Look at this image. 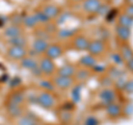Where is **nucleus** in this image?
Listing matches in <instances>:
<instances>
[{"label":"nucleus","mask_w":133,"mask_h":125,"mask_svg":"<svg viewBox=\"0 0 133 125\" xmlns=\"http://www.w3.org/2000/svg\"><path fill=\"white\" fill-rule=\"evenodd\" d=\"M37 102L44 109H51L56 105V99L55 96L47 91H43L41 92L38 96H37Z\"/></svg>","instance_id":"obj_1"},{"label":"nucleus","mask_w":133,"mask_h":125,"mask_svg":"<svg viewBox=\"0 0 133 125\" xmlns=\"http://www.w3.org/2000/svg\"><path fill=\"white\" fill-rule=\"evenodd\" d=\"M99 99L104 105H109L111 103H114L115 100V92L112 89H103L99 93Z\"/></svg>","instance_id":"obj_2"},{"label":"nucleus","mask_w":133,"mask_h":125,"mask_svg":"<svg viewBox=\"0 0 133 125\" xmlns=\"http://www.w3.org/2000/svg\"><path fill=\"white\" fill-rule=\"evenodd\" d=\"M8 55L11 59H15V60H22L24 57L27 55V50L24 49V47H11L8 49Z\"/></svg>","instance_id":"obj_3"},{"label":"nucleus","mask_w":133,"mask_h":125,"mask_svg":"<svg viewBox=\"0 0 133 125\" xmlns=\"http://www.w3.org/2000/svg\"><path fill=\"white\" fill-rule=\"evenodd\" d=\"M39 66H40L41 71H42V73H44V74H52L56 70V66H55L53 61L51 59H49V58H47V57H44L40 60Z\"/></svg>","instance_id":"obj_4"},{"label":"nucleus","mask_w":133,"mask_h":125,"mask_svg":"<svg viewBox=\"0 0 133 125\" xmlns=\"http://www.w3.org/2000/svg\"><path fill=\"white\" fill-rule=\"evenodd\" d=\"M88 51L91 55H99L100 53L104 51V42L101 40L91 41L88 47Z\"/></svg>","instance_id":"obj_5"},{"label":"nucleus","mask_w":133,"mask_h":125,"mask_svg":"<svg viewBox=\"0 0 133 125\" xmlns=\"http://www.w3.org/2000/svg\"><path fill=\"white\" fill-rule=\"evenodd\" d=\"M62 52H63V50L60 45L58 44H50L47 51H45V57L49 58V59L51 60H55V59H58L59 57H61Z\"/></svg>","instance_id":"obj_6"},{"label":"nucleus","mask_w":133,"mask_h":125,"mask_svg":"<svg viewBox=\"0 0 133 125\" xmlns=\"http://www.w3.org/2000/svg\"><path fill=\"white\" fill-rule=\"evenodd\" d=\"M100 7H101V1L100 0H84L83 1V9L89 13H95L98 12Z\"/></svg>","instance_id":"obj_7"},{"label":"nucleus","mask_w":133,"mask_h":125,"mask_svg":"<svg viewBox=\"0 0 133 125\" xmlns=\"http://www.w3.org/2000/svg\"><path fill=\"white\" fill-rule=\"evenodd\" d=\"M53 83H55V85L58 86L59 89H68V87H70L73 84V79L58 75L53 79Z\"/></svg>","instance_id":"obj_8"},{"label":"nucleus","mask_w":133,"mask_h":125,"mask_svg":"<svg viewBox=\"0 0 133 125\" xmlns=\"http://www.w3.org/2000/svg\"><path fill=\"white\" fill-rule=\"evenodd\" d=\"M49 45L50 44L48 43L47 40L37 39V40H35V42H33V44H32V49H33V51H35L36 53L40 54V53H45V51H47Z\"/></svg>","instance_id":"obj_9"},{"label":"nucleus","mask_w":133,"mask_h":125,"mask_svg":"<svg viewBox=\"0 0 133 125\" xmlns=\"http://www.w3.org/2000/svg\"><path fill=\"white\" fill-rule=\"evenodd\" d=\"M90 44V41L83 36H78L73 41L74 48L79 51H83V50H88V47Z\"/></svg>","instance_id":"obj_10"},{"label":"nucleus","mask_w":133,"mask_h":125,"mask_svg":"<svg viewBox=\"0 0 133 125\" xmlns=\"http://www.w3.org/2000/svg\"><path fill=\"white\" fill-rule=\"evenodd\" d=\"M105 112L110 117H118L122 113V107L116 103H111L105 106Z\"/></svg>","instance_id":"obj_11"},{"label":"nucleus","mask_w":133,"mask_h":125,"mask_svg":"<svg viewBox=\"0 0 133 125\" xmlns=\"http://www.w3.org/2000/svg\"><path fill=\"white\" fill-rule=\"evenodd\" d=\"M76 68L72 64H64L58 70V75L66 77V78H72L76 74Z\"/></svg>","instance_id":"obj_12"},{"label":"nucleus","mask_w":133,"mask_h":125,"mask_svg":"<svg viewBox=\"0 0 133 125\" xmlns=\"http://www.w3.org/2000/svg\"><path fill=\"white\" fill-rule=\"evenodd\" d=\"M7 112L11 117H21L22 116V109L18 104H14L9 102L7 104Z\"/></svg>","instance_id":"obj_13"},{"label":"nucleus","mask_w":133,"mask_h":125,"mask_svg":"<svg viewBox=\"0 0 133 125\" xmlns=\"http://www.w3.org/2000/svg\"><path fill=\"white\" fill-rule=\"evenodd\" d=\"M115 33H116V37L122 40V41H128L130 39L131 37V30L129 28H125V27H122V26H118L115 29Z\"/></svg>","instance_id":"obj_14"},{"label":"nucleus","mask_w":133,"mask_h":125,"mask_svg":"<svg viewBox=\"0 0 133 125\" xmlns=\"http://www.w3.org/2000/svg\"><path fill=\"white\" fill-rule=\"evenodd\" d=\"M5 36H6V38H8V40L16 38L18 36H21V29L17 26V24H12V26L7 27L5 29Z\"/></svg>","instance_id":"obj_15"},{"label":"nucleus","mask_w":133,"mask_h":125,"mask_svg":"<svg viewBox=\"0 0 133 125\" xmlns=\"http://www.w3.org/2000/svg\"><path fill=\"white\" fill-rule=\"evenodd\" d=\"M42 11L44 12L45 16H47L50 20L56 18V17L59 16V13H60V9L57 6H53V5H48V6L43 7Z\"/></svg>","instance_id":"obj_16"},{"label":"nucleus","mask_w":133,"mask_h":125,"mask_svg":"<svg viewBox=\"0 0 133 125\" xmlns=\"http://www.w3.org/2000/svg\"><path fill=\"white\" fill-rule=\"evenodd\" d=\"M120 54H121V57L123 58L124 61L128 62L131 59H133V50H132V48L130 47V45L123 44L121 47V49H120Z\"/></svg>","instance_id":"obj_17"},{"label":"nucleus","mask_w":133,"mask_h":125,"mask_svg":"<svg viewBox=\"0 0 133 125\" xmlns=\"http://www.w3.org/2000/svg\"><path fill=\"white\" fill-rule=\"evenodd\" d=\"M80 63H81L82 65L87 66V68H93V66L97 64V60H95V58H94L93 55L87 54V55L81 57Z\"/></svg>","instance_id":"obj_18"},{"label":"nucleus","mask_w":133,"mask_h":125,"mask_svg":"<svg viewBox=\"0 0 133 125\" xmlns=\"http://www.w3.org/2000/svg\"><path fill=\"white\" fill-rule=\"evenodd\" d=\"M21 66L22 68H24V69H27V70H30V71H32L35 68H37L39 64L37 63V62L32 59V58H29V57H24L23 59L21 60Z\"/></svg>","instance_id":"obj_19"},{"label":"nucleus","mask_w":133,"mask_h":125,"mask_svg":"<svg viewBox=\"0 0 133 125\" xmlns=\"http://www.w3.org/2000/svg\"><path fill=\"white\" fill-rule=\"evenodd\" d=\"M119 26H122V27H125V28H132L133 26V18L129 17L128 15L123 13V15H120L119 16Z\"/></svg>","instance_id":"obj_20"},{"label":"nucleus","mask_w":133,"mask_h":125,"mask_svg":"<svg viewBox=\"0 0 133 125\" xmlns=\"http://www.w3.org/2000/svg\"><path fill=\"white\" fill-rule=\"evenodd\" d=\"M8 42L10 43V45H14V47H24L27 44V39L23 36H18L16 38L9 39Z\"/></svg>","instance_id":"obj_21"},{"label":"nucleus","mask_w":133,"mask_h":125,"mask_svg":"<svg viewBox=\"0 0 133 125\" xmlns=\"http://www.w3.org/2000/svg\"><path fill=\"white\" fill-rule=\"evenodd\" d=\"M23 101H24V95L22 92H14L10 95V99H9L10 103L18 104V105H20Z\"/></svg>","instance_id":"obj_22"},{"label":"nucleus","mask_w":133,"mask_h":125,"mask_svg":"<svg viewBox=\"0 0 133 125\" xmlns=\"http://www.w3.org/2000/svg\"><path fill=\"white\" fill-rule=\"evenodd\" d=\"M22 22L24 23V26H27L29 28H33L38 24V21H37L36 17L35 16H26L24 18L22 19Z\"/></svg>","instance_id":"obj_23"},{"label":"nucleus","mask_w":133,"mask_h":125,"mask_svg":"<svg viewBox=\"0 0 133 125\" xmlns=\"http://www.w3.org/2000/svg\"><path fill=\"white\" fill-rule=\"evenodd\" d=\"M36 17V19H37V21H38V23H48L50 21V19L48 18L47 16H45V13L42 11V10H38V11H36L35 12V15H33Z\"/></svg>","instance_id":"obj_24"},{"label":"nucleus","mask_w":133,"mask_h":125,"mask_svg":"<svg viewBox=\"0 0 133 125\" xmlns=\"http://www.w3.org/2000/svg\"><path fill=\"white\" fill-rule=\"evenodd\" d=\"M90 77V72L88 70H79V71H77L76 72V79L78 81H81V82H83V81H85V80H88V78Z\"/></svg>","instance_id":"obj_25"},{"label":"nucleus","mask_w":133,"mask_h":125,"mask_svg":"<svg viewBox=\"0 0 133 125\" xmlns=\"http://www.w3.org/2000/svg\"><path fill=\"white\" fill-rule=\"evenodd\" d=\"M71 98H72V101L74 103H78L80 101V99H81V85H78L72 90Z\"/></svg>","instance_id":"obj_26"},{"label":"nucleus","mask_w":133,"mask_h":125,"mask_svg":"<svg viewBox=\"0 0 133 125\" xmlns=\"http://www.w3.org/2000/svg\"><path fill=\"white\" fill-rule=\"evenodd\" d=\"M39 85H40V87H42L43 90L47 91V92L53 91V90H55V86H56L55 83L50 82V81H48V80H42V81H40Z\"/></svg>","instance_id":"obj_27"},{"label":"nucleus","mask_w":133,"mask_h":125,"mask_svg":"<svg viewBox=\"0 0 133 125\" xmlns=\"http://www.w3.org/2000/svg\"><path fill=\"white\" fill-rule=\"evenodd\" d=\"M18 125H36V122L31 116H21L18 121Z\"/></svg>","instance_id":"obj_28"},{"label":"nucleus","mask_w":133,"mask_h":125,"mask_svg":"<svg viewBox=\"0 0 133 125\" xmlns=\"http://www.w3.org/2000/svg\"><path fill=\"white\" fill-rule=\"evenodd\" d=\"M60 120L62 121L63 123H68L71 121V113L66 110H63L60 112Z\"/></svg>","instance_id":"obj_29"},{"label":"nucleus","mask_w":133,"mask_h":125,"mask_svg":"<svg viewBox=\"0 0 133 125\" xmlns=\"http://www.w3.org/2000/svg\"><path fill=\"white\" fill-rule=\"evenodd\" d=\"M83 124L84 125H99V121H98V119L95 117V116L89 115V116H87L85 117L84 123Z\"/></svg>","instance_id":"obj_30"},{"label":"nucleus","mask_w":133,"mask_h":125,"mask_svg":"<svg viewBox=\"0 0 133 125\" xmlns=\"http://www.w3.org/2000/svg\"><path fill=\"white\" fill-rule=\"evenodd\" d=\"M110 59H111V61L113 62V63H115V64H122L123 61H124L123 58L121 57V54H120V53H113V54H111Z\"/></svg>","instance_id":"obj_31"},{"label":"nucleus","mask_w":133,"mask_h":125,"mask_svg":"<svg viewBox=\"0 0 133 125\" xmlns=\"http://www.w3.org/2000/svg\"><path fill=\"white\" fill-rule=\"evenodd\" d=\"M127 80L124 77H120L119 79H116L115 80V86L118 87V89H124V86L127 84Z\"/></svg>","instance_id":"obj_32"},{"label":"nucleus","mask_w":133,"mask_h":125,"mask_svg":"<svg viewBox=\"0 0 133 125\" xmlns=\"http://www.w3.org/2000/svg\"><path fill=\"white\" fill-rule=\"evenodd\" d=\"M73 33H74V30H68V29H63V30H61L59 32V37L60 38H69V37H72L73 36Z\"/></svg>","instance_id":"obj_33"},{"label":"nucleus","mask_w":133,"mask_h":125,"mask_svg":"<svg viewBox=\"0 0 133 125\" xmlns=\"http://www.w3.org/2000/svg\"><path fill=\"white\" fill-rule=\"evenodd\" d=\"M124 91H125L127 93H130V94H133V80H130L127 82L125 86H124Z\"/></svg>","instance_id":"obj_34"},{"label":"nucleus","mask_w":133,"mask_h":125,"mask_svg":"<svg viewBox=\"0 0 133 125\" xmlns=\"http://www.w3.org/2000/svg\"><path fill=\"white\" fill-rule=\"evenodd\" d=\"M6 77H7V70L2 64H0V82L6 80Z\"/></svg>","instance_id":"obj_35"},{"label":"nucleus","mask_w":133,"mask_h":125,"mask_svg":"<svg viewBox=\"0 0 133 125\" xmlns=\"http://www.w3.org/2000/svg\"><path fill=\"white\" fill-rule=\"evenodd\" d=\"M124 13L128 15L129 17H131V18H133V6H127L125 7V10H124Z\"/></svg>","instance_id":"obj_36"},{"label":"nucleus","mask_w":133,"mask_h":125,"mask_svg":"<svg viewBox=\"0 0 133 125\" xmlns=\"http://www.w3.org/2000/svg\"><path fill=\"white\" fill-rule=\"evenodd\" d=\"M110 10H109V8H108V6H105V5H101V7H100V9H99V11H98V13H100V15H105V13H108Z\"/></svg>","instance_id":"obj_37"},{"label":"nucleus","mask_w":133,"mask_h":125,"mask_svg":"<svg viewBox=\"0 0 133 125\" xmlns=\"http://www.w3.org/2000/svg\"><path fill=\"white\" fill-rule=\"evenodd\" d=\"M31 73L33 74V75H36V77H39L41 73H42V71H41V69H40V66L38 65L37 68H35L32 71H31Z\"/></svg>","instance_id":"obj_38"},{"label":"nucleus","mask_w":133,"mask_h":125,"mask_svg":"<svg viewBox=\"0 0 133 125\" xmlns=\"http://www.w3.org/2000/svg\"><path fill=\"white\" fill-rule=\"evenodd\" d=\"M127 66H128V69H129V70L133 72V59H131L130 61H128V62H127Z\"/></svg>","instance_id":"obj_39"},{"label":"nucleus","mask_w":133,"mask_h":125,"mask_svg":"<svg viewBox=\"0 0 133 125\" xmlns=\"http://www.w3.org/2000/svg\"><path fill=\"white\" fill-rule=\"evenodd\" d=\"M129 6H133V0H125Z\"/></svg>","instance_id":"obj_40"},{"label":"nucleus","mask_w":133,"mask_h":125,"mask_svg":"<svg viewBox=\"0 0 133 125\" xmlns=\"http://www.w3.org/2000/svg\"><path fill=\"white\" fill-rule=\"evenodd\" d=\"M78 125H84V124H78Z\"/></svg>","instance_id":"obj_41"},{"label":"nucleus","mask_w":133,"mask_h":125,"mask_svg":"<svg viewBox=\"0 0 133 125\" xmlns=\"http://www.w3.org/2000/svg\"><path fill=\"white\" fill-rule=\"evenodd\" d=\"M0 125H1V124H0Z\"/></svg>","instance_id":"obj_42"}]
</instances>
